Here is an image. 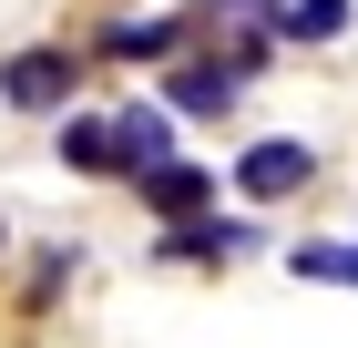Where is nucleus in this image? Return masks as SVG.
Returning <instances> with one entry per match:
<instances>
[{
  "instance_id": "obj_1",
  "label": "nucleus",
  "mask_w": 358,
  "mask_h": 348,
  "mask_svg": "<svg viewBox=\"0 0 358 348\" xmlns=\"http://www.w3.org/2000/svg\"><path fill=\"white\" fill-rule=\"evenodd\" d=\"M307 174H317V154H307V144H287V134H276V144H246V164H236V185H246L256 205H276V195H297Z\"/></svg>"
},
{
  "instance_id": "obj_2",
  "label": "nucleus",
  "mask_w": 358,
  "mask_h": 348,
  "mask_svg": "<svg viewBox=\"0 0 358 348\" xmlns=\"http://www.w3.org/2000/svg\"><path fill=\"white\" fill-rule=\"evenodd\" d=\"M205 195H215V174H205V164H143V205L164 215V225H185V215H205Z\"/></svg>"
},
{
  "instance_id": "obj_3",
  "label": "nucleus",
  "mask_w": 358,
  "mask_h": 348,
  "mask_svg": "<svg viewBox=\"0 0 358 348\" xmlns=\"http://www.w3.org/2000/svg\"><path fill=\"white\" fill-rule=\"evenodd\" d=\"M0 92L21 113H52L62 92H72V52H10V72H0Z\"/></svg>"
},
{
  "instance_id": "obj_4",
  "label": "nucleus",
  "mask_w": 358,
  "mask_h": 348,
  "mask_svg": "<svg viewBox=\"0 0 358 348\" xmlns=\"http://www.w3.org/2000/svg\"><path fill=\"white\" fill-rule=\"evenodd\" d=\"M113 154H123V174H143V164H164V154H174V123H164L154 103L113 113Z\"/></svg>"
},
{
  "instance_id": "obj_5",
  "label": "nucleus",
  "mask_w": 358,
  "mask_h": 348,
  "mask_svg": "<svg viewBox=\"0 0 358 348\" xmlns=\"http://www.w3.org/2000/svg\"><path fill=\"white\" fill-rule=\"evenodd\" d=\"M236 82H246V62H185L174 72V113H225Z\"/></svg>"
},
{
  "instance_id": "obj_6",
  "label": "nucleus",
  "mask_w": 358,
  "mask_h": 348,
  "mask_svg": "<svg viewBox=\"0 0 358 348\" xmlns=\"http://www.w3.org/2000/svg\"><path fill=\"white\" fill-rule=\"evenodd\" d=\"M246 246H256V225H205V215H185L164 236V256H205V267H215V256H246Z\"/></svg>"
},
{
  "instance_id": "obj_7",
  "label": "nucleus",
  "mask_w": 358,
  "mask_h": 348,
  "mask_svg": "<svg viewBox=\"0 0 358 348\" xmlns=\"http://www.w3.org/2000/svg\"><path fill=\"white\" fill-rule=\"evenodd\" d=\"M174 41H185V21H113L103 31V52H123V62H164Z\"/></svg>"
},
{
  "instance_id": "obj_8",
  "label": "nucleus",
  "mask_w": 358,
  "mask_h": 348,
  "mask_svg": "<svg viewBox=\"0 0 358 348\" xmlns=\"http://www.w3.org/2000/svg\"><path fill=\"white\" fill-rule=\"evenodd\" d=\"M276 31H287V41H338V31H348V0H287Z\"/></svg>"
},
{
  "instance_id": "obj_9",
  "label": "nucleus",
  "mask_w": 358,
  "mask_h": 348,
  "mask_svg": "<svg viewBox=\"0 0 358 348\" xmlns=\"http://www.w3.org/2000/svg\"><path fill=\"white\" fill-rule=\"evenodd\" d=\"M62 164H83V174H123V154H113V123H62Z\"/></svg>"
},
{
  "instance_id": "obj_10",
  "label": "nucleus",
  "mask_w": 358,
  "mask_h": 348,
  "mask_svg": "<svg viewBox=\"0 0 358 348\" xmlns=\"http://www.w3.org/2000/svg\"><path fill=\"white\" fill-rule=\"evenodd\" d=\"M287 267H297V277H328V287H358V236L348 246H287Z\"/></svg>"
},
{
  "instance_id": "obj_11",
  "label": "nucleus",
  "mask_w": 358,
  "mask_h": 348,
  "mask_svg": "<svg viewBox=\"0 0 358 348\" xmlns=\"http://www.w3.org/2000/svg\"><path fill=\"white\" fill-rule=\"evenodd\" d=\"M215 11H276V0H215Z\"/></svg>"
}]
</instances>
